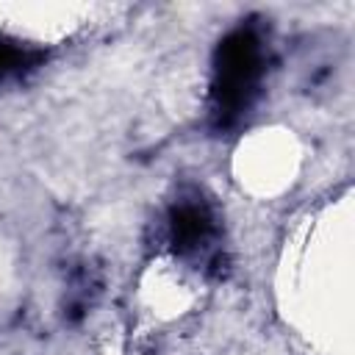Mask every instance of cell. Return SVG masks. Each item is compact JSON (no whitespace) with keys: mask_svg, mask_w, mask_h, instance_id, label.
<instances>
[{"mask_svg":"<svg viewBox=\"0 0 355 355\" xmlns=\"http://www.w3.org/2000/svg\"><path fill=\"white\" fill-rule=\"evenodd\" d=\"M169 225H172V241L180 250H189V247L200 244L208 236V230H211L208 214L200 211L197 205H180V208H175L172 216H169Z\"/></svg>","mask_w":355,"mask_h":355,"instance_id":"2","label":"cell"},{"mask_svg":"<svg viewBox=\"0 0 355 355\" xmlns=\"http://www.w3.org/2000/svg\"><path fill=\"white\" fill-rule=\"evenodd\" d=\"M39 58H42V55L25 53L19 44L0 39V78H6V75L17 72V69H22V67H28V64H33V61H39Z\"/></svg>","mask_w":355,"mask_h":355,"instance_id":"3","label":"cell"},{"mask_svg":"<svg viewBox=\"0 0 355 355\" xmlns=\"http://www.w3.org/2000/svg\"><path fill=\"white\" fill-rule=\"evenodd\" d=\"M216 80H214V97L219 111L236 114L241 111L261 75V47L252 31H233L227 33L216 47Z\"/></svg>","mask_w":355,"mask_h":355,"instance_id":"1","label":"cell"}]
</instances>
